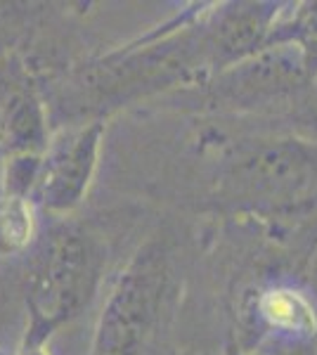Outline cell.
I'll return each instance as SVG.
<instances>
[{
  "label": "cell",
  "mask_w": 317,
  "mask_h": 355,
  "mask_svg": "<svg viewBox=\"0 0 317 355\" xmlns=\"http://www.w3.org/2000/svg\"><path fill=\"white\" fill-rule=\"evenodd\" d=\"M218 199L234 211L284 214L317 199V142L293 135L237 142L221 162Z\"/></svg>",
  "instance_id": "cell-1"
},
{
  "label": "cell",
  "mask_w": 317,
  "mask_h": 355,
  "mask_svg": "<svg viewBox=\"0 0 317 355\" xmlns=\"http://www.w3.org/2000/svg\"><path fill=\"white\" fill-rule=\"evenodd\" d=\"M102 266V246L85 230L65 225L50 234L28 282L24 351L43 348L57 329L78 318L95 296Z\"/></svg>",
  "instance_id": "cell-2"
},
{
  "label": "cell",
  "mask_w": 317,
  "mask_h": 355,
  "mask_svg": "<svg viewBox=\"0 0 317 355\" xmlns=\"http://www.w3.org/2000/svg\"><path fill=\"white\" fill-rule=\"evenodd\" d=\"M171 287L169 251L149 242L132 256L105 301L90 355H147L169 311Z\"/></svg>",
  "instance_id": "cell-3"
},
{
  "label": "cell",
  "mask_w": 317,
  "mask_h": 355,
  "mask_svg": "<svg viewBox=\"0 0 317 355\" xmlns=\"http://www.w3.org/2000/svg\"><path fill=\"white\" fill-rule=\"evenodd\" d=\"M308 85L313 78L301 50L291 43H273L204 81L201 95L218 112L265 114L291 107Z\"/></svg>",
  "instance_id": "cell-4"
},
{
  "label": "cell",
  "mask_w": 317,
  "mask_h": 355,
  "mask_svg": "<svg viewBox=\"0 0 317 355\" xmlns=\"http://www.w3.org/2000/svg\"><path fill=\"white\" fill-rule=\"evenodd\" d=\"M102 135L105 123L90 121L53 137L40 157L31 202L57 216L71 214L95 178Z\"/></svg>",
  "instance_id": "cell-5"
},
{
  "label": "cell",
  "mask_w": 317,
  "mask_h": 355,
  "mask_svg": "<svg viewBox=\"0 0 317 355\" xmlns=\"http://www.w3.org/2000/svg\"><path fill=\"white\" fill-rule=\"evenodd\" d=\"M280 3H228L204 12L213 76L268 48L280 19Z\"/></svg>",
  "instance_id": "cell-6"
},
{
  "label": "cell",
  "mask_w": 317,
  "mask_h": 355,
  "mask_svg": "<svg viewBox=\"0 0 317 355\" xmlns=\"http://www.w3.org/2000/svg\"><path fill=\"white\" fill-rule=\"evenodd\" d=\"M251 318L270 348H305L317 341V303L296 284L263 287L253 296Z\"/></svg>",
  "instance_id": "cell-7"
},
{
  "label": "cell",
  "mask_w": 317,
  "mask_h": 355,
  "mask_svg": "<svg viewBox=\"0 0 317 355\" xmlns=\"http://www.w3.org/2000/svg\"><path fill=\"white\" fill-rule=\"evenodd\" d=\"M45 119L38 100L28 90L15 88L0 105V145L12 157H38L48 147Z\"/></svg>",
  "instance_id": "cell-8"
},
{
  "label": "cell",
  "mask_w": 317,
  "mask_h": 355,
  "mask_svg": "<svg viewBox=\"0 0 317 355\" xmlns=\"http://www.w3.org/2000/svg\"><path fill=\"white\" fill-rule=\"evenodd\" d=\"M273 43H291L301 50L308 73L317 81V3H305L296 5V10H291L289 15L280 19L277 28H275Z\"/></svg>",
  "instance_id": "cell-9"
},
{
  "label": "cell",
  "mask_w": 317,
  "mask_h": 355,
  "mask_svg": "<svg viewBox=\"0 0 317 355\" xmlns=\"http://www.w3.org/2000/svg\"><path fill=\"white\" fill-rule=\"evenodd\" d=\"M33 237V204L24 197L0 199V256L24 251Z\"/></svg>",
  "instance_id": "cell-10"
},
{
  "label": "cell",
  "mask_w": 317,
  "mask_h": 355,
  "mask_svg": "<svg viewBox=\"0 0 317 355\" xmlns=\"http://www.w3.org/2000/svg\"><path fill=\"white\" fill-rule=\"evenodd\" d=\"M223 355H244V351H241V343L239 339H230L228 341V348H225Z\"/></svg>",
  "instance_id": "cell-11"
},
{
  "label": "cell",
  "mask_w": 317,
  "mask_h": 355,
  "mask_svg": "<svg viewBox=\"0 0 317 355\" xmlns=\"http://www.w3.org/2000/svg\"><path fill=\"white\" fill-rule=\"evenodd\" d=\"M24 355H45L43 348H33V351H24Z\"/></svg>",
  "instance_id": "cell-12"
}]
</instances>
